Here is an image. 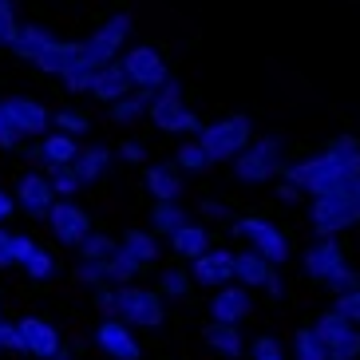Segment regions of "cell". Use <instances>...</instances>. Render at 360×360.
<instances>
[{"mask_svg":"<svg viewBox=\"0 0 360 360\" xmlns=\"http://www.w3.org/2000/svg\"><path fill=\"white\" fill-rule=\"evenodd\" d=\"M360 174V143L356 135H337L328 147H321L317 155H305L297 162H285L281 167V179L293 186V191L317 198V194L333 191L337 182L356 179Z\"/></svg>","mask_w":360,"mask_h":360,"instance_id":"1","label":"cell"},{"mask_svg":"<svg viewBox=\"0 0 360 360\" xmlns=\"http://www.w3.org/2000/svg\"><path fill=\"white\" fill-rule=\"evenodd\" d=\"M309 226H313L317 238H333L340 230L360 226V174L337 182L333 191L317 194L309 202Z\"/></svg>","mask_w":360,"mask_h":360,"instance_id":"2","label":"cell"},{"mask_svg":"<svg viewBox=\"0 0 360 360\" xmlns=\"http://www.w3.org/2000/svg\"><path fill=\"white\" fill-rule=\"evenodd\" d=\"M301 269H305L309 281L325 285L328 293H337V297L349 293V289H360V277L349 265L345 245H340L337 238H317L313 245H305V250H301Z\"/></svg>","mask_w":360,"mask_h":360,"instance_id":"3","label":"cell"},{"mask_svg":"<svg viewBox=\"0 0 360 360\" xmlns=\"http://www.w3.org/2000/svg\"><path fill=\"white\" fill-rule=\"evenodd\" d=\"M285 162H289L285 159V135L269 131V135H254V143L230 162V174L242 186H262V182L277 179Z\"/></svg>","mask_w":360,"mask_h":360,"instance_id":"4","label":"cell"},{"mask_svg":"<svg viewBox=\"0 0 360 360\" xmlns=\"http://www.w3.org/2000/svg\"><path fill=\"white\" fill-rule=\"evenodd\" d=\"M147 119L155 123V131H162V135H186V139H198L202 127H206L191 107L182 103V79L174 72L167 75V84H162L159 91H150Z\"/></svg>","mask_w":360,"mask_h":360,"instance_id":"5","label":"cell"},{"mask_svg":"<svg viewBox=\"0 0 360 360\" xmlns=\"http://www.w3.org/2000/svg\"><path fill=\"white\" fill-rule=\"evenodd\" d=\"M250 143H254V119L245 115V111L214 119V123H206L202 135H198V147L206 150L210 162H233Z\"/></svg>","mask_w":360,"mask_h":360,"instance_id":"6","label":"cell"},{"mask_svg":"<svg viewBox=\"0 0 360 360\" xmlns=\"http://www.w3.org/2000/svg\"><path fill=\"white\" fill-rule=\"evenodd\" d=\"M131 32H135V16H131L127 8L123 12H111L103 24H96L91 32L79 40V48H84V60H91V64H115L119 56H123V48L131 44Z\"/></svg>","mask_w":360,"mask_h":360,"instance_id":"7","label":"cell"},{"mask_svg":"<svg viewBox=\"0 0 360 360\" xmlns=\"http://www.w3.org/2000/svg\"><path fill=\"white\" fill-rule=\"evenodd\" d=\"M233 233L245 242V250H254L257 257H265L274 269L293 257V245H289L285 230H281L277 222H269V218H262V214H245V218H238V222H233Z\"/></svg>","mask_w":360,"mask_h":360,"instance_id":"8","label":"cell"},{"mask_svg":"<svg viewBox=\"0 0 360 360\" xmlns=\"http://www.w3.org/2000/svg\"><path fill=\"white\" fill-rule=\"evenodd\" d=\"M115 317L127 328H162L167 321V301L147 285H119L115 289Z\"/></svg>","mask_w":360,"mask_h":360,"instance_id":"9","label":"cell"},{"mask_svg":"<svg viewBox=\"0 0 360 360\" xmlns=\"http://www.w3.org/2000/svg\"><path fill=\"white\" fill-rule=\"evenodd\" d=\"M119 68L127 72L131 91H159L170 75L167 56H162L155 44H127L123 56H119Z\"/></svg>","mask_w":360,"mask_h":360,"instance_id":"10","label":"cell"},{"mask_svg":"<svg viewBox=\"0 0 360 360\" xmlns=\"http://www.w3.org/2000/svg\"><path fill=\"white\" fill-rule=\"evenodd\" d=\"M313 333L325 345V360H360V328L345 313L325 309L317 317V325H313Z\"/></svg>","mask_w":360,"mask_h":360,"instance_id":"11","label":"cell"},{"mask_svg":"<svg viewBox=\"0 0 360 360\" xmlns=\"http://www.w3.org/2000/svg\"><path fill=\"white\" fill-rule=\"evenodd\" d=\"M44 222H48V230H52L56 245H64V250H79L84 238L96 230L91 214H87V206L79 198H56L52 214H48Z\"/></svg>","mask_w":360,"mask_h":360,"instance_id":"12","label":"cell"},{"mask_svg":"<svg viewBox=\"0 0 360 360\" xmlns=\"http://www.w3.org/2000/svg\"><path fill=\"white\" fill-rule=\"evenodd\" d=\"M16 325V337H20V352L32 360H52L64 352V337H60V328L52 325L48 317L40 313H24L20 321H12Z\"/></svg>","mask_w":360,"mask_h":360,"instance_id":"13","label":"cell"},{"mask_svg":"<svg viewBox=\"0 0 360 360\" xmlns=\"http://www.w3.org/2000/svg\"><path fill=\"white\" fill-rule=\"evenodd\" d=\"M91 345L107 360H143V345H139L135 328H127L119 317H99L91 328Z\"/></svg>","mask_w":360,"mask_h":360,"instance_id":"14","label":"cell"},{"mask_svg":"<svg viewBox=\"0 0 360 360\" xmlns=\"http://www.w3.org/2000/svg\"><path fill=\"white\" fill-rule=\"evenodd\" d=\"M12 202H16V210L28 214L32 222H44L56 206V191H52V182H48V174H44L40 167L24 170L20 179H16V186H12Z\"/></svg>","mask_w":360,"mask_h":360,"instance_id":"15","label":"cell"},{"mask_svg":"<svg viewBox=\"0 0 360 360\" xmlns=\"http://www.w3.org/2000/svg\"><path fill=\"white\" fill-rule=\"evenodd\" d=\"M233 281L242 289H265L269 297H281L285 289H281V277H277V269L265 257H257L254 250H238L233 254Z\"/></svg>","mask_w":360,"mask_h":360,"instance_id":"16","label":"cell"},{"mask_svg":"<svg viewBox=\"0 0 360 360\" xmlns=\"http://www.w3.org/2000/svg\"><path fill=\"white\" fill-rule=\"evenodd\" d=\"M0 103L8 107L12 123L20 127L24 139H44L48 131H52V111H48V103L36 96H4Z\"/></svg>","mask_w":360,"mask_h":360,"instance_id":"17","label":"cell"},{"mask_svg":"<svg viewBox=\"0 0 360 360\" xmlns=\"http://www.w3.org/2000/svg\"><path fill=\"white\" fill-rule=\"evenodd\" d=\"M119 254L131 262V269H135L139 277L150 274V269H159V238L150 230H139V226H127V230L119 233Z\"/></svg>","mask_w":360,"mask_h":360,"instance_id":"18","label":"cell"},{"mask_svg":"<svg viewBox=\"0 0 360 360\" xmlns=\"http://www.w3.org/2000/svg\"><path fill=\"white\" fill-rule=\"evenodd\" d=\"M191 281L194 285H202V289H222V285H230L233 281V250H206L202 257H194L191 265Z\"/></svg>","mask_w":360,"mask_h":360,"instance_id":"19","label":"cell"},{"mask_svg":"<svg viewBox=\"0 0 360 360\" xmlns=\"http://www.w3.org/2000/svg\"><path fill=\"white\" fill-rule=\"evenodd\" d=\"M206 309H210V321H218V325H242V321L250 317V309H254V297H250V289L230 281V285L214 289Z\"/></svg>","mask_w":360,"mask_h":360,"instance_id":"20","label":"cell"},{"mask_svg":"<svg viewBox=\"0 0 360 360\" xmlns=\"http://www.w3.org/2000/svg\"><path fill=\"white\" fill-rule=\"evenodd\" d=\"M32 159L40 162V170L75 167V159H79V143H75V139H68V135H60V131H48L44 139H36Z\"/></svg>","mask_w":360,"mask_h":360,"instance_id":"21","label":"cell"},{"mask_svg":"<svg viewBox=\"0 0 360 360\" xmlns=\"http://www.w3.org/2000/svg\"><path fill=\"white\" fill-rule=\"evenodd\" d=\"M202 349L218 360H238L245 349L242 340V325H218V321H206L202 328Z\"/></svg>","mask_w":360,"mask_h":360,"instance_id":"22","label":"cell"},{"mask_svg":"<svg viewBox=\"0 0 360 360\" xmlns=\"http://www.w3.org/2000/svg\"><path fill=\"white\" fill-rule=\"evenodd\" d=\"M79 56H84V48H79V40H52L48 48H40V52H36L32 60H28V64H32L36 72H44V75H56V79H60V75H64L68 68H72L75 60H79Z\"/></svg>","mask_w":360,"mask_h":360,"instance_id":"23","label":"cell"},{"mask_svg":"<svg viewBox=\"0 0 360 360\" xmlns=\"http://www.w3.org/2000/svg\"><path fill=\"white\" fill-rule=\"evenodd\" d=\"M143 182L155 202H179L182 198V174L174 162H147L143 167Z\"/></svg>","mask_w":360,"mask_h":360,"instance_id":"24","label":"cell"},{"mask_svg":"<svg viewBox=\"0 0 360 360\" xmlns=\"http://www.w3.org/2000/svg\"><path fill=\"white\" fill-rule=\"evenodd\" d=\"M111 167H115V147H107V143H87V147H79L75 174H79V182H84V186L103 182L107 174H111Z\"/></svg>","mask_w":360,"mask_h":360,"instance_id":"25","label":"cell"},{"mask_svg":"<svg viewBox=\"0 0 360 360\" xmlns=\"http://www.w3.org/2000/svg\"><path fill=\"white\" fill-rule=\"evenodd\" d=\"M87 96L96 99L99 107H111L115 99L131 96V79H127V72L119 68V60H115V64H103V68H99L96 84H91V91H87Z\"/></svg>","mask_w":360,"mask_h":360,"instance_id":"26","label":"cell"},{"mask_svg":"<svg viewBox=\"0 0 360 360\" xmlns=\"http://www.w3.org/2000/svg\"><path fill=\"white\" fill-rule=\"evenodd\" d=\"M167 245H170V254H174V257H182V262L191 265L194 257H202L206 250H210V230H206L202 222H186L182 230L170 233Z\"/></svg>","mask_w":360,"mask_h":360,"instance_id":"27","label":"cell"},{"mask_svg":"<svg viewBox=\"0 0 360 360\" xmlns=\"http://www.w3.org/2000/svg\"><path fill=\"white\" fill-rule=\"evenodd\" d=\"M52 40H60V36L52 32V24H44V20H20V28H16V40H12L8 52L12 56H20V60H32L40 48H48Z\"/></svg>","mask_w":360,"mask_h":360,"instance_id":"28","label":"cell"},{"mask_svg":"<svg viewBox=\"0 0 360 360\" xmlns=\"http://www.w3.org/2000/svg\"><path fill=\"white\" fill-rule=\"evenodd\" d=\"M147 222H150L155 238H170L174 230H182V226L191 222V214L182 210V202H155L147 214Z\"/></svg>","mask_w":360,"mask_h":360,"instance_id":"29","label":"cell"},{"mask_svg":"<svg viewBox=\"0 0 360 360\" xmlns=\"http://www.w3.org/2000/svg\"><path fill=\"white\" fill-rule=\"evenodd\" d=\"M147 107H150V91H131V96L115 99L107 107V119L115 127H135L139 119H147Z\"/></svg>","mask_w":360,"mask_h":360,"instance_id":"30","label":"cell"},{"mask_svg":"<svg viewBox=\"0 0 360 360\" xmlns=\"http://www.w3.org/2000/svg\"><path fill=\"white\" fill-rule=\"evenodd\" d=\"M20 269H24V277H28L32 285H44V281H56V277H60V257H56L48 245L36 242V250L28 254V262H24Z\"/></svg>","mask_w":360,"mask_h":360,"instance_id":"31","label":"cell"},{"mask_svg":"<svg viewBox=\"0 0 360 360\" xmlns=\"http://www.w3.org/2000/svg\"><path fill=\"white\" fill-rule=\"evenodd\" d=\"M191 289H194V281H191V269L186 265H167V269H159V289L155 293L162 301H186Z\"/></svg>","mask_w":360,"mask_h":360,"instance_id":"32","label":"cell"},{"mask_svg":"<svg viewBox=\"0 0 360 360\" xmlns=\"http://www.w3.org/2000/svg\"><path fill=\"white\" fill-rule=\"evenodd\" d=\"M96 75H99V64H91V60H84V56H79V60H75V64L60 75V84H64V91L72 99H79V96H87V91H91Z\"/></svg>","mask_w":360,"mask_h":360,"instance_id":"33","label":"cell"},{"mask_svg":"<svg viewBox=\"0 0 360 360\" xmlns=\"http://www.w3.org/2000/svg\"><path fill=\"white\" fill-rule=\"evenodd\" d=\"M52 127L60 131V135L79 143V139L91 131V115H87L84 107H60V111H52Z\"/></svg>","mask_w":360,"mask_h":360,"instance_id":"34","label":"cell"},{"mask_svg":"<svg viewBox=\"0 0 360 360\" xmlns=\"http://www.w3.org/2000/svg\"><path fill=\"white\" fill-rule=\"evenodd\" d=\"M174 167H179V174L186 170V174H210L214 162L206 159V150L198 147V139H182L179 150H174Z\"/></svg>","mask_w":360,"mask_h":360,"instance_id":"35","label":"cell"},{"mask_svg":"<svg viewBox=\"0 0 360 360\" xmlns=\"http://www.w3.org/2000/svg\"><path fill=\"white\" fill-rule=\"evenodd\" d=\"M115 250H119V238H115V233L91 230V233L84 238V245L75 250V254H79V262H107V257L115 254Z\"/></svg>","mask_w":360,"mask_h":360,"instance_id":"36","label":"cell"},{"mask_svg":"<svg viewBox=\"0 0 360 360\" xmlns=\"http://www.w3.org/2000/svg\"><path fill=\"white\" fill-rule=\"evenodd\" d=\"M48 182H52L56 198H75V194H84V182L75 174V167H56V170H44Z\"/></svg>","mask_w":360,"mask_h":360,"instance_id":"37","label":"cell"},{"mask_svg":"<svg viewBox=\"0 0 360 360\" xmlns=\"http://www.w3.org/2000/svg\"><path fill=\"white\" fill-rule=\"evenodd\" d=\"M293 360H325V345L317 340L313 325H305V328L293 333Z\"/></svg>","mask_w":360,"mask_h":360,"instance_id":"38","label":"cell"},{"mask_svg":"<svg viewBox=\"0 0 360 360\" xmlns=\"http://www.w3.org/2000/svg\"><path fill=\"white\" fill-rule=\"evenodd\" d=\"M72 277L79 281L84 289H99V285H111L107 281V262H75Z\"/></svg>","mask_w":360,"mask_h":360,"instance_id":"39","label":"cell"},{"mask_svg":"<svg viewBox=\"0 0 360 360\" xmlns=\"http://www.w3.org/2000/svg\"><path fill=\"white\" fill-rule=\"evenodd\" d=\"M115 159H119V162H127V167H147V162H150L147 143H143V139H135V135H127V139H123V143L115 147Z\"/></svg>","mask_w":360,"mask_h":360,"instance_id":"40","label":"cell"},{"mask_svg":"<svg viewBox=\"0 0 360 360\" xmlns=\"http://www.w3.org/2000/svg\"><path fill=\"white\" fill-rule=\"evenodd\" d=\"M20 147H24V135H20V127L12 123L8 107L0 103V150H4V155H16Z\"/></svg>","mask_w":360,"mask_h":360,"instance_id":"41","label":"cell"},{"mask_svg":"<svg viewBox=\"0 0 360 360\" xmlns=\"http://www.w3.org/2000/svg\"><path fill=\"white\" fill-rule=\"evenodd\" d=\"M250 352H254V360H285V352H281V340L269 337V333H257V337L250 340Z\"/></svg>","mask_w":360,"mask_h":360,"instance_id":"42","label":"cell"},{"mask_svg":"<svg viewBox=\"0 0 360 360\" xmlns=\"http://www.w3.org/2000/svg\"><path fill=\"white\" fill-rule=\"evenodd\" d=\"M115 289H119V285H99V289H91V309H96L99 317H115Z\"/></svg>","mask_w":360,"mask_h":360,"instance_id":"43","label":"cell"},{"mask_svg":"<svg viewBox=\"0 0 360 360\" xmlns=\"http://www.w3.org/2000/svg\"><path fill=\"white\" fill-rule=\"evenodd\" d=\"M36 250V238L32 233H12V269H20L28 262V254Z\"/></svg>","mask_w":360,"mask_h":360,"instance_id":"44","label":"cell"},{"mask_svg":"<svg viewBox=\"0 0 360 360\" xmlns=\"http://www.w3.org/2000/svg\"><path fill=\"white\" fill-rule=\"evenodd\" d=\"M333 309H337V313H345V317H349L352 325L360 328V289H349V293H340Z\"/></svg>","mask_w":360,"mask_h":360,"instance_id":"45","label":"cell"},{"mask_svg":"<svg viewBox=\"0 0 360 360\" xmlns=\"http://www.w3.org/2000/svg\"><path fill=\"white\" fill-rule=\"evenodd\" d=\"M0 352H20V337L12 321H0Z\"/></svg>","mask_w":360,"mask_h":360,"instance_id":"46","label":"cell"},{"mask_svg":"<svg viewBox=\"0 0 360 360\" xmlns=\"http://www.w3.org/2000/svg\"><path fill=\"white\" fill-rule=\"evenodd\" d=\"M12 269V230L8 226H0V274Z\"/></svg>","mask_w":360,"mask_h":360,"instance_id":"47","label":"cell"},{"mask_svg":"<svg viewBox=\"0 0 360 360\" xmlns=\"http://www.w3.org/2000/svg\"><path fill=\"white\" fill-rule=\"evenodd\" d=\"M0 20L8 28H16L20 24V0H0Z\"/></svg>","mask_w":360,"mask_h":360,"instance_id":"48","label":"cell"},{"mask_svg":"<svg viewBox=\"0 0 360 360\" xmlns=\"http://www.w3.org/2000/svg\"><path fill=\"white\" fill-rule=\"evenodd\" d=\"M12 214H16V202H12V194L0 186V226H8V222H12Z\"/></svg>","mask_w":360,"mask_h":360,"instance_id":"49","label":"cell"},{"mask_svg":"<svg viewBox=\"0 0 360 360\" xmlns=\"http://www.w3.org/2000/svg\"><path fill=\"white\" fill-rule=\"evenodd\" d=\"M198 214H202V218H230V210H226L222 202H214V198H206V202H202V206H198Z\"/></svg>","mask_w":360,"mask_h":360,"instance_id":"50","label":"cell"},{"mask_svg":"<svg viewBox=\"0 0 360 360\" xmlns=\"http://www.w3.org/2000/svg\"><path fill=\"white\" fill-rule=\"evenodd\" d=\"M277 198H281V202H301L305 194H301V191H293L289 182H281V186H277Z\"/></svg>","mask_w":360,"mask_h":360,"instance_id":"51","label":"cell"},{"mask_svg":"<svg viewBox=\"0 0 360 360\" xmlns=\"http://www.w3.org/2000/svg\"><path fill=\"white\" fill-rule=\"evenodd\" d=\"M20 28V24H16ZM16 28H8V24L0 20V48H12V40H16Z\"/></svg>","mask_w":360,"mask_h":360,"instance_id":"52","label":"cell"},{"mask_svg":"<svg viewBox=\"0 0 360 360\" xmlns=\"http://www.w3.org/2000/svg\"><path fill=\"white\" fill-rule=\"evenodd\" d=\"M52 360H68V352H60V356H52Z\"/></svg>","mask_w":360,"mask_h":360,"instance_id":"53","label":"cell"},{"mask_svg":"<svg viewBox=\"0 0 360 360\" xmlns=\"http://www.w3.org/2000/svg\"><path fill=\"white\" fill-rule=\"evenodd\" d=\"M0 321H4V301H0Z\"/></svg>","mask_w":360,"mask_h":360,"instance_id":"54","label":"cell"}]
</instances>
